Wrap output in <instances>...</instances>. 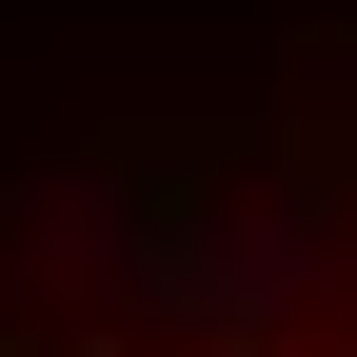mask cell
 <instances>
[{
  "label": "cell",
  "mask_w": 357,
  "mask_h": 357,
  "mask_svg": "<svg viewBox=\"0 0 357 357\" xmlns=\"http://www.w3.org/2000/svg\"><path fill=\"white\" fill-rule=\"evenodd\" d=\"M337 298H357V258H337L318 178H199L139 238V337H178V357H278L298 318H337Z\"/></svg>",
  "instance_id": "1"
},
{
  "label": "cell",
  "mask_w": 357,
  "mask_h": 357,
  "mask_svg": "<svg viewBox=\"0 0 357 357\" xmlns=\"http://www.w3.org/2000/svg\"><path fill=\"white\" fill-rule=\"evenodd\" d=\"M139 238H159V178L139 159H40L0 199V278L79 337H139Z\"/></svg>",
  "instance_id": "2"
}]
</instances>
